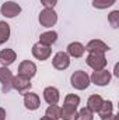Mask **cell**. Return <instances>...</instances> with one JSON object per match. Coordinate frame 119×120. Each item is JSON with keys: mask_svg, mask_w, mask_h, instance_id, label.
Returning <instances> with one entry per match:
<instances>
[{"mask_svg": "<svg viewBox=\"0 0 119 120\" xmlns=\"http://www.w3.org/2000/svg\"><path fill=\"white\" fill-rule=\"evenodd\" d=\"M74 120H94V113L90 110L88 108H83L77 112Z\"/></svg>", "mask_w": 119, "mask_h": 120, "instance_id": "obj_24", "label": "cell"}, {"mask_svg": "<svg viewBox=\"0 0 119 120\" xmlns=\"http://www.w3.org/2000/svg\"><path fill=\"white\" fill-rule=\"evenodd\" d=\"M44 99L48 105H58L60 99V92L55 87H46L44 90Z\"/></svg>", "mask_w": 119, "mask_h": 120, "instance_id": "obj_12", "label": "cell"}, {"mask_svg": "<svg viewBox=\"0 0 119 120\" xmlns=\"http://www.w3.org/2000/svg\"><path fill=\"white\" fill-rule=\"evenodd\" d=\"M10 25L6 22V21H0V45L6 43L8 39H10Z\"/></svg>", "mask_w": 119, "mask_h": 120, "instance_id": "obj_20", "label": "cell"}, {"mask_svg": "<svg viewBox=\"0 0 119 120\" xmlns=\"http://www.w3.org/2000/svg\"><path fill=\"white\" fill-rule=\"evenodd\" d=\"M66 53H67L70 57L80 59V57H83V55L86 53V48H84V45L80 43V42H71V43H69Z\"/></svg>", "mask_w": 119, "mask_h": 120, "instance_id": "obj_14", "label": "cell"}, {"mask_svg": "<svg viewBox=\"0 0 119 120\" xmlns=\"http://www.w3.org/2000/svg\"><path fill=\"white\" fill-rule=\"evenodd\" d=\"M111 78H112V74L111 71L108 70H98V71H94L91 75H90V82L98 85V87H105L111 82Z\"/></svg>", "mask_w": 119, "mask_h": 120, "instance_id": "obj_4", "label": "cell"}, {"mask_svg": "<svg viewBox=\"0 0 119 120\" xmlns=\"http://www.w3.org/2000/svg\"><path fill=\"white\" fill-rule=\"evenodd\" d=\"M32 87L31 84V78L30 77H25V75H21V74H17L14 75L13 78V90H16L17 92H25Z\"/></svg>", "mask_w": 119, "mask_h": 120, "instance_id": "obj_8", "label": "cell"}, {"mask_svg": "<svg viewBox=\"0 0 119 120\" xmlns=\"http://www.w3.org/2000/svg\"><path fill=\"white\" fill-rule=\"evenodd\" d=\"M24 106L28 110H36L41 106V99L34 92H27L24 94Z\"/></svg>", "mask_w": 119, "mask_h": 120, "instance_id": "obj_13", "label": "cell"}, {"mask_svg": "<svg viewBox=\"0 0 119 120\" xmlns=\"http://www.w3.org/2000/svg\"><path fill=\"white\" fill-rule=\"evenodd\" d=\"M97 113L99 115L101 119L111 116V115L114 113V103H112L111 101H104L102 105H101V108H99V110H98Z\"/></svg>", "mask_w": 119, "mask_h": 120, "instance_id": "obj_18", "label": "cell"}, {"mask_svg": "<svg viewBox=\"0 0 119 120\" xmlns=\"http://www.w3.org/2000/svg\"><path fill=\"white\" fill-rule=\"evenodd\" d=\"M79 105H80V96H79V95L69 94V95L64 96L63 106H67V108H71V109H77Z\"/></svg>", "mask_w": 119, "mask_h": 120, "instance_id": "obj_19", "label": "cell"}, {"mask_svg": "<svg viewBox=\"0 0 119 120\" xmlns=\"http://www.w3.org/2000/svg\"><path fill=\"white\" fill-rule=\"evenodd\" d=\"M86 61H87V64L94 71L104 70L107 67V63H108V60H107L104 53H88Z\"/></svg>", "mask_w": 119, "mask_h": 120, "instance_id": "obj_2", "label": "cell"}, {"mask_svg": "<svg viewBox=\"0 0 119 120\" xmlns=\"http://www.w3.org/2000/svg\"><path fill=\"white\" fill-rule=\"evenodd\" d=\"M45 116H48L49 119H52V120H59L60 119V106H58V105H49L46 112H45Z\"/></svg>", "mask_w": 119, "mask_h": 120, "instance_id": "obj_22", "label": "cell"}, {"mask_svg": "<svg viewBox=\"0 0 119 120\" xmlns=\"http://www.w3.org/2000/svg\"><path fill=\"white\" fill-rule=\"evenodd\" d=\"M52 55V49L51 46H45L39 42H36L34 46H32V56L36 60H41V61H45L51 57Z\"/></svg>", "mask_w": 119, "mask_h": 120, "instance_id": "obj_6", "label": "cell"}, {"mask_svg": "<svg viewBox=\"0 0 119 120\" xmlns=\"http://www.w3.org/2000/svg\"><path fill=\"white\" fill-rule=\"evenodd\" d=\"M58 22V13L53 8H44L39 13V24L45 28H51Z\"/></svg>", "mask_w": 119, "mask_h": 120, "instance_id": "obj_3", "label": "cell"}, {"mask_svg": "<svg viewBox=\"0 0 119 120\" xmlns=\"http://www.w3.org/2000/svg\"><path fill=\"white\" fill-rule=\"evenodd\" d=\"M17 59V53L13 49H3L0 50V63L3 64V67H8L10 64H13Z\"/></svg>", "mask_w": 119, "mask_h": 120, "instance_id": "obj_15", "label": "cell"}, {"mask_svg": "<svg viewBox=\"0 0 119 120\" xmlns=\"http://www.w3.org/2000/svg\"><path fill=\"white\" fill-rule=\"evenodd\" d=\"M101 120H119V117H118V115H111V116H108V117H104V119H101Z\"/></svg>", "mask_w": 119, "mask_h": 120, "instance_id": "obj_27", "label": "cell"}, {"mask_svg": "<svg viewBox=\"0 0 119 120\" xmlns=\"http://www.w3.org/2000/svg\"><path fill=\"white\" fill-rule=\"evenodd\" d=\"M52 64L56 70H66L70 66V56L66 52H58L52 59Z\"/></svg>", "mask_w": 119, "mask_h": 120, "instance_id": "obj_10", "label": "cell"}, {"mask_svg": "<svg viewBox=\"0 0 119 120\" xmlns=\"http://www.w3.org/2000/svg\"><path fill=\"white\" fill-rule=\"evenodd\" d=\"M84 48H86V52H88V53H104L105 55L109 50V46L104 41H101V39H92V41H90Z\"/></svg>", "mask_w": 119, "mask_h": 120, "instance_id": "obj_9", "label": "cell"}, {"mask_svg": "<svg viewBox=\"0 0 119 120\" xmlns=\"http://www.w3.org/2000/svg\"><path fill=\"white\" fill-rule=\"evenodd\" d=\"M70 84L74 90H79V91H84L88 88V85L91 84L90 82V75L83 71V70H77L71 74L70 77Z\"/></svg>", "mask_w": 119, "mask_h": 120, "instance_id": "obj_1", "label": "cell"}, {"mask_svg": "<svg viewBox=\"0 0 119 120\" xmlns=\"http://www.w3.org/2000/svg\"><path fill=\"white\" fill-rule=\"evenodd\" d=\"M58 41V32L56 31H46L39 35V43L45 46H52Z\"/></svg>", "mask_w": 119, "mask_h": 120, "instance_id": "obj_16", "label": "cell"}, {"mask_svg": "<svg viewBox=\"0 0 119 120\" xmlns=\"http://www.w3.org/2000/svg\"><path fill=\"white\" fill-rule=\"evenodd\" d=\"M6 110L3 109V108H0V120H6Z\"/></svg>", "mask_w": 119, "mask_h": 120, "instance_id": "obj_28", "label": "cell"}, {"mask_svg": "<svg viewBox=\"0 0 119 120\" xmlns=\"http://www.w3.org/2000/svg\"><path fill=\"white\" fill-rule=\"evenodd\" d=\"M108 22L111 24L112 28H118L119 27V10H114L108 14Z\"/></svg>", "mask_w": 119, "mask_h": 120, "instance_id": "obj_25", "label": "cell"}, {"mask_svg": "<svg viewBox=\"0 0 119 120\" xmlns=\"http://www.w3.org/2000/svg\"><path fill=\"white\" fill-rule=\"evenodd\" d=\"M76 115H77V109H71V108H67V106L60 108V119H63V120H74Z\"/></svg>", "mask_w": 119, "mask_h": 120, "instance_id": "obj_21", "label": "cell"}, {"mask_svg": "<svg viewBox=\"0 0 119 120\" xmlns=\"http://www.w3.org/2000/svg\"><path fill=\"white\" fill-rule=\"evenodd\" d=\"M21 6L18 4V3H16V1H6L3 6H1V8H0V11H1V15H4V17H7V18H14V17H17L20 13H21Z\"/></svg>", "mask_w": 119, "mask_h": 120, "instance_id": "obj_7", "label": "cell"}, {"mask_svg": "<svg viewBox=\"0 0 119 120\" xmlns=\"http://www.w3.org/2000/svg\"><path fill=\"white\" fill-rule=\"evenodd\" d=\"M17 71H18V74H21V75H25V77L32 78V77L36 74V66H35V63L31 61V60H24V61L20 63Z\"/></svg>", "mask_w": 119, "mask_h": 120, "instance_id": "obj_11", "label": "cell"}, {"mask_svg": "<svg viewBox=\"0 0 119 120\" xmlns=\"http://www.w3.org/2000/svg\"><path fill=\"white\" fill-rule=\"evenodd\" d=\"M39 120H52V119H49L48 116H44V117H41V119H39Z\"/></svg>", "mask_w": 119, "mask_h": 120, "instance_id": "obj_29", "label": "cell"}, {"mask_svg": "<svg viewBox=\"0 0 119 120\" xmlns=\"http://www.w3.org/2000/svg\"><path fill=\"white\" fill-rule=\"evenodd\" d=\"M13 78H14V75L7 67L0 68V82H1V90L4 94H8L13 90Z\"/></svg>", "mask_w": 119, "mask_h": 120, "instance_id": "obj_5", "label": "cell"}, {"mask_svg": "<svg viewBox=\"0 0 119 120\" xmlns=\"http://www.w3.org/2000/svg\"><path fill=\"white\" fill-rule=\"evenodd\" d=\"M41 4L45 8H53L58 4V0H41Z\"/></svg>", "mask_w": 119, "mask_h": 120, "instance_id": "obj_26", "label": "cell"}, {"mask_svg": "<svg viewBox=\"0 0 119 120\" xmlns=\"http://www.w3.org/2000/svg\"><path fill=\"white\" fill-rule=\"evenodd\" d=\"M116 3V0H92V7L98 10H105L108 7H112Z\"/></svg>", "mask_w": 119, "mask_h": 120, "instance_id": "obj_23", "label": "cell"}, {"mask_svg": "<svg viewBox=\"0 0 119 120\" xmlns=\"http://www.w3.org/2000/svg\"><path fill=\"white\" fill-rule=\"evenodd\" d=\"M102 102H104V99H102L101 95H91L88 98V101H87V106L86 108H88L92 113H95V112L99 110Z\"/></svg>", "mask_w": 119, "mask_h": 120, "instance_id": "obj_17", "label": "cell"}]
</instances>
